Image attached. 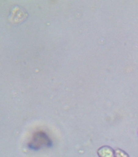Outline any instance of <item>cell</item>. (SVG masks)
<instances>
[{"mask_svg": "<svg viewBox=\"0 0 138 157\" xmlns=\"http://www.w3.org/2000/svg\"><path fill=\"white\" fill-rule=\"evenodd\" d=\"M27 16V13L24 9H22L21 8H18V7H16L11 13L9 20H10L11 23L14 24H20V23L24 22L26 19Z\"/></svg>", "mask_w": 138, "mask_h": 157, "instance_id": "6da1fadb", "label": "cell"}, {"mask_svg": "<svg viewBox=\"0 0 138 157\" xmlns=\"http://www.w3.org/2000/svg\"><path fill=\"white\" fill-rule=\"evenodd\" d=\"M99 157H115V152L113 149L110 146H102L97 151Z\"/></svg>", "mask_w": 138, "mask_h": 157, "instance_id": "7a4b0ae2", "label": "cell"}, {"mask_svg": "<svg viewBox=\"0 0 138 157\" xmlns=\"http://www.w3.org/2000/svg\"><path fill=\"white\" fill-rule=\"evenodd\" d=\"M115 157H130L129 155L121 149H117L115 151Z\"/></svg>", "mask_w": 138, "mask_h": 157, "instance_id": "3957f363", "label": "cell"}]
</instances>
